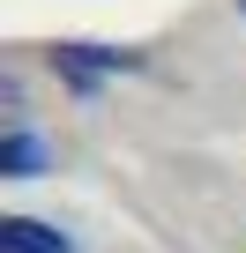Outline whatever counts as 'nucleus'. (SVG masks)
<instances>
[{
    "label": "nucleus",
    "instance_id": "obj_2",
    "mask_svg": "<svg viewBox=\"0 0 246 253\" xmlns=\"http://www.w3.org/2000/svg\"><path fill=\"white\" fill-rule=\"evenodd\" d=\"M45 164H52V149L30 126H8V134H0V179H45Z\"/></svg>",
    "mask_w": 246,
    "mask_h": 253
},
{
    "label": "nucleus",
    "instance_id": "obj_3",
    "mask_svg": "<svg viewBox=\"0 0 246 253\" xmlns=\"http://www.w3.org/2000/svg\"><path fill=\"white\" fill-rule=\"evenodd\" d=\"M0 253H75L67 231L38 223V216H0Z\"/></svg>",
    "mask_w": 246,
    "mask_h": 253
},
{
    "label": "nucleus",
    "instance_id": "obj_1",
    "mask_svg": "<svg viewBox=\"0 0 246 253\" xmlns=\"http://www.w3.org/2000/svg\"><path fill=\"white\" fill-rule=\"evenodd\" d=\"M135 67H142V52H127V45H82V38L52 45V75H60L75 97H97V82L135 75Z\"/></svg>",
    "mask_w": 246,
    "mask_h": 253
}]
</instances>
